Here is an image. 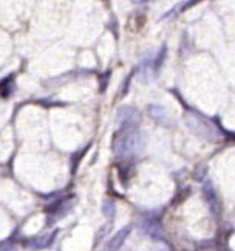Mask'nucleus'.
<instances>
[{
    "label": "nucleus",
    "instance_id": "obj_8",
    "mask_svg": "<svg viewBox=\"0 0 235 251\" xmlns=\"http://www.w3.org/2000/svg\"><path fill=\"white\" fill-rule=\"evenodd\" d=\"M13 92H14V75H9L5 79L0 81V96L8 98Z\"/></svg>",
    "mask_w": 235,
    "mask_h": 251
},
{
    "label": "nucleus",
    "instance_id": "obj_6",
    "mask_svg": "<svg viewBox=\"0 0 235 251\" xmlns=\"http://www.w3.org/2000/svg\"><path fill=\"white\" fill-rule=\"evenodd\" d=\"M132 231V225H127L124 228H121L118 233L109 240V245H107V251H119L121 247L124 245V242L127 240V237H129Z\"/></svg>",
    "mask_w": 235,
    "mask_h": 251
},
{
    "label": "nucleus",
    "instance_id": "obj_1",
    "mask_svg": "<svg viewBox=\"0 0 235 251\" xmlns=\"http://www.w3.org/2000/svg\"><path fill=\"white\" fill-rule=\"evenodd\" d=\"M144 151V137L138 129H119L113 140V153L119 158H132Z\"/></svg>",
    "mask_w": 235,
    "mask_h": 251
},
{
    "label": "nucleus",
    "instance_id": "obj_9",
    "mask_svg": "<svg viewBox=\"0 0 235 251\" xmlns=\"http://www.w3.org/2000/svg\"><path fill=\"white\" fill-rule=\"evenodd\" d=\"M165 53H167V48H165V47H161V48H160V51L156 53V56L153 57V73H155V75H158V72H160V69H161V65H163V62H164Z\"/></svg>",
    "mask_w": 235,
    "mask_h": 251
},
{
    "label": "nucleus",
    "instance_id": "obj_11",
    "mask_svg": "<svg viewBox=\"0 0 235 251\" xmlns=\"http://www.w3.org/2000/svg\"><path fill=\"white\" fill-rule=\"evenodd\" d=\"M149 115L153 120L161 121V120L165 118V110L161 107V105H150V107H149Z\"/></svg>",
    "mask_w": 235,
    "mask_h": 251
},
{
    "label": "nucleus",
    "instance_id": "obj_12",
    "mask_svg": "<svg viewBox=\"0 0 235 251\" xmlns=\"http://www.w3.org/2000/svg\"><path fill=\"white\" fill-rule=\"evenodd\" d=\"M112 76V72L110 70H107L105 73H102V75H99V79H101V87H99V92L101 93H104L105 92V89H107V84H109V78Z\"/></svg>",
    "mask_w": 235,
    "mask_h": 251
},
{
    "label": "nucleus",
    "instance_id": "obj_2",
    "mask_svg": "<svg viewBox=\"0 0 235 251\" xmlns=\"http://www.w3.org/2000/svg\"><path fill=\"white\" fill-rule=\"evenodd\" d=\"M186 124H188V127L195 133V135H200V137L206 138V140H218V132L217 129L213 127V124L211 120L204 118L203 115L197 113V112H192L189 115H186Z\"/></svg>",
    "mask_w": 235,
    "mask_h": 251
},
{
    "label": "nucleus",
    "instance_id": "obj_10",
    "mask_svg": "<svg viewBox=\"0 0 235 251\" xmlns=\"http://www.w3.org/2000/svg\"><path fill=\"white\" fill-rule=\"evenodd\" d=\"M102 214L107 217V219H113L115 214H116V205L115 201L112 200H105L102 203Z\"/></svg>",
    "mask_w": 235,
    "mask_h": 251
},
{
    "label": "nucleus",
    "instance_id": "obj_4",
    "mask_svg": "<svg viewBox=\"0 0 235 251\" xmlns=\"http://www.w3.org/2000/svg\"><path fill=\"white\" fill-rule=\"evenodd\" d=\"M203 194H204V200L208 201L209 205V209L213 214L215 219H218L220 214H221V203H220V199H218V194L217 191H215L213 185L211 181H206L204 186H203Z\"/></svg>",
    "mask_w": 235,
    "mask_h": 251
},
{
    "label": "nucleus",
    "instance_id": "obj_5",
    "mask_svg": "<svg viewBox=\"0 0 235 251\" xmlns=\"http://www.w3.org/2000/svg\"><path fill=\"white\" fill-rule=\"evenodd\" d=\"M57 231L59 229H53L51 233H47V234H42V236H39V237H34L31 240H28L26 247L31 248V250H44V248L51 247L53 242H54V239H56V236H57Z\"/></svg>",
    "mask_w": 235,
    "mask_h": 251
},
{
    "label": "nucleus",
    "instance_id": "obj_7",
    "mask_svg": "<svg viewBox=\"0 0 235 251\" xmlns=\"http://www.w3.org/2000/svg\"><path fill=\"white\" fill-rule=\"evenodd\" d=\"M145 234H149L153 239H158V240H164V231L161 228V225L158 222H153V220H145L144 225H142Z\"/></svg>",
    "mask_w": 235,
    "mask_h": 251
},
{
    "label": "nucleus",
    "instance_id": "obj_13",
    "mask_svg": "<svg viewBox=\"0 0 235 251\" xmlns=\"http://www.w3.org/2000/svg\"><path fill=\"white\" fill-rule=\"evenodd\" d=\"M0 251H16V248L8 247V245H3V247H0Z\"/></svg>",
    "mask_w": 235,
    "mask_h": 251
},
{
    "label": "nucleus",
    "instance_id": "obj_3",
    "mask_svg": "<svg viewBox=\"0 0 235 251\" xmlns=\"http://www.w3.org/2000/svg\"><path fill=\"white\" fill-rule=\"evenodd\" d=\"M116 121L119 124V129H136V126L141 121V113L132 105H125L118 112Z\"/></svg>",
    "mask_w": 235,
    "mask_h": 251
}]
</instances>
